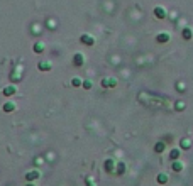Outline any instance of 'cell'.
I'll list each match as a JSON object with an SVG mask.
<instances>
[{
    "label": "cell",
    "instance_id": "6da1fadb",
    "mask_svg": "<svg viewBox=\"0 0 193 186\" xmlns=\"http://www.w3.org/2000/svg\"><path fill=\"white\" fill-rule=\"evenodd\" d=\"M81 42L86 44V46H93L95 44V39H93V36H90V34H83L81 36Z\"/></svg>",
    "mask_w": 193,
    "mask_h": 186
},
{
    "label": "cell",
    "instance_id": "7a4b0ae2",
    "mask_svg": "<svg viewBox=\"0 0 193 186\" xmlns=\"http://www.w3.org/2000/svg\"><path fill=\"white\" fill-rule=\"evenodd\" d=\"M38 178H39V171H36V169H34V171H29V173L25 174V179H27V181H34V179H38Z\"/></svg>",
    "mask_w": 193,
    "mask_h": 186
},
{
    "label": "cell",
    "instance_id": "3957f363",
    "mask_svg": "<svg viewBox=\"0 0 193 186\" xmlns=\"http://www.w3.org/2000/svg\"><path fill=\"white\" fill-rule=\"evenodd\" d=\"M180 147L181 149H190L192 147V141H190L188 137H183V139L180 141Z\"/></svg>",
    "mask_w": 193,
    "mask_h": 186
},
{
    "label": "cell",
    "instance_id": "277c9868",
    "mask_svg": "<svg viewBox=\"0 0 193 186\" xmlns=\"http://www.w3.org/2000/svg\"><path fill=\"white\" fill-rule=\"evenodd\" d=\"M83 61H85V58H83L81 53H76V54L73 56V63H75L76 66H81V64H83Z\"/></svg>",
    "mask_w": 193,
    "mask_h": 186
},
{
    "label": "cell",
    "instance_id": "5b68a950",
    "mask_svg": "<svg viewBox=\"0 0 193 186\" xmlns=\"http://www.w3.org/2000/svg\"><path fill=\"white\" fill-rule=\"evenodd\" d=\"M154 15L157 19H164V17H166V10H164L163 7H156V9H154Z\"/></svg>",
    "mask_w": 193,
    "mask_h": 186
},
{
    "label": "cell",
    "instance_id": "8992f818",
    "mask_svg": "<svg viewBox=\"0 0 193 186\" xmlns=\"http://www.w3.org/2000/svg\"><path fill=\"white\" fill-rule=\"evenodd\" d=\"M44 49H46V44H44L42 41H38V42L34 44V51H36V53H44Z\"/></svg>",
    "mask_w": 193,
    "mask_h": 186
},
{
    "label": "cell",
    "instance_id": "52a82bcc",
    "mask_svg": "<svg viewBox=\"0 0 193 186\" xmlns=\"http://www.w3.org/2000/svg\"><path fill=\"white\" fill-rule=\"evenodd\" d=\"M2 93H3L5 96H12V95L15 93V86H12V85H10V86H5V88L2 90Z\"/></svg>",
    "mask_w": 193,
    "mask_h": 186
},
{
    "label": "cell",
    "instance_id": "ba28073f",
    "mask_svg": "<svg viewBox=\"0 0 193 186\" xmlns=\"http://www.w3.org/2000/svg\"><path fill=\"white\" fill-rule=\"evenodd\" d=\"M39 70L41 71H49L51 70V63L49 61H41L39 63Z\"/></svg>",
    "mask_w": 193,
    "mask_h": 186
},
{
    "label": "cell",
    "instance_id": "9c48e42d",
    "mask_svg": "<svg viewBox=\"0 0 193 186\" xmlns=\"http://www.w3.org/2000/svg\"><path fill=\"white\" fill-rule=\"evenodd\" d=\"M174 173H180V171H183V163L181 161H173V164H171Z\"/></svg>",
    "mask_w": 193,
    "mask_h": 186
},
{
    "label": "cell",
    "instance_id": "30bf717a",
    "mask_svg": "<svg viewBox=\"0 0 193 186\" xmlns=\"http://www.w3.org/2000/svg\"><path fill=\"white\" fill-rule=\"evenodd\" d=\"M156 179H157V183H159V185H166V183H168V174L161 173V174H157V178H156Z\"/></svg>",
    "mask_w": 193,
    "mask_h": 186
},
{
    "label": "cell",
    "instance_id": "8fae6325",
    "mask_svg": "<svg viewBox=\"0 0 193 186\" xmlns=\"http://www.w3.org/2000/svg\"><path fill=\"white\" fill-rule=\"evenodd\" d=\"M181 34H183V37H185V39L188 41V39H192V37H193V31H192V29H190V27H185Z\"/></svg>",
    "mask_w": 193,
    "mask_h": 186
},
{
    "label": "cell",
    "instance_id": "7c38bea8",
    "mask_svg": "<svg viewBox=\"0 0 193 186\" xmlns=\"http://www.w3.org/2000/svg\"><path fill=\"white\" fill-rule=\"evenodd\" d=\"M157 41H159V42H168V41H170V34H168V32L157 34Z\"/></svg>",
    "mask_w": 193,
    "mask_h": 186
},
{
    "label": "cell",
    "instance_id": "4fadbf2b",
    "mask_svg": "<svg viewBox=\"0 0 193 186\" xmlns=\"http://www.w3.org/2000/svg\"><path fill=\"white\" fill-rule=\"evenodd\" d=\"M102 85H103V86H115L117 81L114 80V78H107V80H103V81H102Z\"/></svg>",
    "mask_w": 193,
    "mask_h": 186
},
{
    "label": "cell",
    "instance_id": "5bb4252c",
    "mask_svg": "<svg viewBox=\"0 0 193 186\" xmlns=\"http://www.w3.org/2000/svg\"><path fill=\"white\" fill-rule=\"evenodd\" d=\"M15 110V105L12 103V102H7L5 105H3V112H14Z\"/></svg>",
    "mask_w": 193,
    "mask_h": 186
},
{
    "label": "cell",
    "instance_id": "9a60e30c",
    "mask_svg": "<svg viewBox=\"0 0 193 186\" xmlns=\"http://www.w3.org/2000/svg\"><path fill=\"white\" fill-rule=\"evenodd\" d=\"M170 157H171L173 161H178V157H180V149H173V151L170 152Z\"/></svg>",
    "mask_w": 193,
    "mask_h": 186
},
{
    "label": "cell",
    "instance_id": "2e32d148",
    "mask_svg": "<svg viewBox=\"0 0 193 186\" xmlns=\"http://www.w3.org/2000/svg\"><path fill=\"white\" fill-rule=\"evenodd\" d=\"M105 169H107L109 173L114 169V161H112V159H107V161H105Z\"/></svg>",
    "mask_w": 193,
    "mask_h": 186
},
{
    "label": "cell",
    "instance_id": "e0dca14e",
    "mask_svg": "<svg viewBox=\"0 0 193 186\" xmlns=\"http://www.w3.org/2000/svg\"><path fill=\"white\" fill-rule=\"evenodd\" d=\"M164 147H166V146H164V142H157V144H156V147H154V151H156V152H163Z\"/></svg>",
    "mask_w": 193,
    "mask_h": 186
},
{
    "label": "cell",
    "instance_id": "ac0fdd59",
    "mask_svg": "<svg viewBox=\"0 0 193 186\" xmlns=\"http://www.w3.org/2000/svg\"><path fill=\"white\" fill-rule=\"evenodd\" d=\"M124 171H125V164H124V163H119V164H117V173H119V174H124Z\"/></svg>",
    "mask_w": 193,
    "mask_h": 186
},
{
    "label": "cell",
    "instance_id": "d6986e66",
    "mask_svg": "<svg viewBox=\"0 0 193 186\" xmlns=\"http://www.w3.org/2000/svg\"><path fill=\"white\" fill-rule=\"evenodd\" d=\"M71 85H73V86H80V85H81V78H73Z\"/></svg>",
    "mask_w": 193,
    "mask_h": 186
},
{
    "label": "cell",
    "instance_id": "ffe728a7",
    "mask_svg": "<svg viewBox=\"0 0 193 186\" xmlns=\"http://www.w3.org/2000/svg\"><path fill=\"white\" fill-rule=\"evenodd\" d=\"M83 86H85L86 90H88V88H92V81H90V80H86V81H83Z\"/></svg>",
    "mask_w": 193,
    "mask_h": 186
},
{
    "label": "cell",
    "instance_id": "44dd1931",
    "mask_svg": "<svg viewBox=\"0 0 193 186\" xmlns=\"http://www.w3.org/2000/svg\"><path fill=\"white\" fill-rule=\"evenodd\" d=\"M183 108H185V103L183 102H178L176 103V110H183Z\"/></svg>",
    "mask_w": 193,
    "mask_h": 186
},
{
    "label": "cell",
    "instance_id": "7402d4cb",
    "mask_svg": "<svg viewBox=\"0 0 193 186\" xmlns=\"http://www.w3.org/2000/svg\"><path fill=\"white\" fill-rule=\"evenodd\" d=\"M27 186H34V185H31V183H29V185H27Z\"/></svg>",
    "mask_w": 193,
    "mask_h": 186
}]
</instances>
